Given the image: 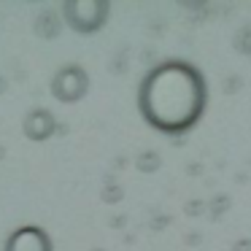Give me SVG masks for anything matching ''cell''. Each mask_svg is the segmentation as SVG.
<instances>
[{
    "label": "cell",
    "instance_id": "7a4b0ae2",
    "mask_svg": "<svg viewBox=\"0 0 251 251\" xmlns=\"http://www.w3.org/2000/svg\"><path fill=\"white\" fill-rule=\"evenodd\" d=\"M111 14L108 0H65L62 3V19L71 30L81 35H92L105 27Z\"/></svg>",
    "mask_w": 251,
    "mask_h": 251
},
{
    "label": "cell",
    "instance_id": "52a82bcc",
    "mask_svg": "<svg viewBox=\"0 0 251 251\" xmlns=\"http://www.w3.org/2000/svg\"><path fill=\"white\" fill-rule=\"evenodd\" d=\"M135 168L141 170V173H157V170L162 168V157H159L157 151H151V149H146V151H141L135 157Z\"/></svg>",
    "mask_w": 251,
    "mask_h": 251
},
{
    "label": "cell",
    "instance_id": "ba28073f",
    "mask_svg": "<svg viewBox=\"0 0 251 251\" xmlns=\"http://www.w3.org/2000/svg\"><path fill=\"white\" fill-rule=\"evenodd\" d=\"M232 46H235V51H238V54L251 57V22H249V25H243V27H240L238 33H235Z\"/></svg>",
    "mask_w": 251,
    "mask_h": 251
},
{
    "label": "cell",
    "instance_id": "2e32d148",
    "mask_svg": "<svg viewBox=\"0 0 251 251\" xmlns=\"http://www.w3.org/2000/svg\"><path fill=\"white\" fill-rule=\"evenodd\" d=\"M92 251H103V249H92Z\"/></svg>",
    "mask_w": 251,
    "mask_h": 251
},
{
    "label": "cell",
    "instance_id": "9c48e42d",
    "mask_svg": "<svg viewBox=\"0 0 251 251\" xmlns=\"http://www.w3.org/2000/svg\"><path fill=\"white\" fill-rule=\"evenodd\" d=\"M229 205H232L229 195H216L211 202H208V216H211V219H222L224 213L229 211Z\"/></svg>",
    "mask_w": 251,
    "mask_h": 251
},
{
    "label": "cell",
    "instance_id": "7c38bea8",
    "mask_svg": "<svg viewBox=\"0 0 251 251\" xmlns=\"http://www.w3.org/2000/svg\"><path fill=\"white\" fill-rule=\"evenodd\" d=\"M232 251H251V238H238L232 243Z\"/></svg>",
    "mask_w": 251,
    "mask_h": 251
},
{
    "label": "cell",
    "instance_id": "3957f363",
    "mask_svg": "<svg viewBox=\"0 0 251 251\" xmlns=\"http://www.w3.org/2000/svg\"><path fill=\"white\" fill-rule=\"evenodd\" d=\"M51 98L62 105L78 103V100L87 98L89 92V73L84 71L78 62H68L60 71L51 76V87H49Z\"/></svg>",
    "mask_w": 251,
    "mask_h": 251
},
{
    "label": "cell",
    "instance_id": "8fae6325",
    "mask_svg": "<svg viewBox=\"0 0 251 251\" xmlns=\"http://www.w3.org/2000/svg\"><path fill=\"white\" fill-rule=\"evenodd\" d=\"M122 197H125V192H122L119 184H111L103 189V202H119Z\"/></svg>",
    "mask_w": 251,
    "mask_h": 251
},
{
    "label": "cell",
    "instance_id": "9a60e30c",
    "mask_svg": "<svg viewBox=\"0 0 251 251\" xmlns=\"http://www.w3.org/2000/svg\"><path fill=\"white\" fill-rule=\"evenodd\" d=\"M186 243H189V246H195V243H200V235H195V232H192V235H189V238H186Z\"/></svg>",
    "mask_w": 251,
    "mask_h": 251
},
{
    "label": "cell",
    "instance_id": "5b68a950",
    "mask_svg": "<svg viewBox=\"0 0 251 251\" xmlns=\"http://www.w3.org/2000/svg\"><path fill=\"white\" fill-rule=\"evenodd\" d=\"M57 116L51 114L49 108H41V105H35V108H30L27 114H25L22 119V132L27 141L33 143H41V141H49L51 135L57 132Z\"/></svg>",
    "mask_w": 251,
    "mask_h": 251
},
{
    "label": "cell",
    "instance_id": "6da1fadb",
    "mask_svg": "<svg viewBox=\"0 0 251 251\" xmlns=\"http://www.w3.org/2000/svg\"><path fill=\"white\" fill-rule=\"evenodd\" d=\"M208 105V81L186 60H162L141 78L138 111L143 122L162 135H186L202 119Z\"/></svg>",
    "mask_w": 251,
    "mask_h": 251
},
{
    "label": "cell",
    "instance_id": "8992f818",
    "mask_svg": "<svg viewBox=\"0 0 251 251\" xmlns=\"http://www.w3.org/2000/svg\"><path fill=\"white\" fill-rule=\"evenodd\" d=\"M33 27H35V35H38V38H46V41L57 38V35H60V30H62L60 14H57L54 8H46V11H41L38 17H35Z\"/></svg>",
    "mask_w": 251,
    "mask_h": 251
},
{
    "label": "cell",
    "instance_id": "277c9868",
    "mask_svg": "<svg viewBox=\"0 0 251 251\" xmlns=\"http://www.w3.org/2000/svg\"><path fill=\"white\" fill-rule=\"evenodd\" d=\"M3 251H54L49 232L38 224H25V227L14 229L3 243Z\"/></svg>",
    "mask_w": 251,
    "mask_h": 251
},
{
    "label": "cell",
    "instance_id": "30bf717a",
    "mask_svg": "<svg viewBox=\"0 0 251 251\" xmlns=\"http://www.w3.org/2000/svg\"><path fill=\"white\" fill-rule=\"evenodd\" d=\"M205 211H208V202L205 200H189V202H184V213H186V216H202Z\"/></svg>",
    "mask_w": 251,
    "mask_h": 251
},
{
    "label": "cell",
    "instance_id": "5bb4252c",
    "mask_svg": "<svg viewBox=\"0 0 251 251\" xmlns=\"http://www.w3.org/2000/svg\"><path fill=\"white\" fill-rule=\"evenodd\" d=\"M238 84H240V78H229V87H224V92H235Z\"/></svg>",
    "mask_w": 251,
    "mask_h": 251
},
{
    "label": "cell",
    "instance_id": "4fadbf2b",
    "mask_svg": "<svg viewBox=\"0 0 251 251\" xmlns=\"http://www.w3.org/2000/svg\"><path fill=\"white\" fill-rule=\"evenodd\" d=\"M168 222H170V219H168V216H162V219H157V222H151V227H154V229H159V227H168Z\"/></svg>",
    "mask_w": 251,
    "mask_h": 251
}]
</instances>
